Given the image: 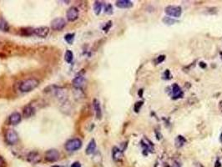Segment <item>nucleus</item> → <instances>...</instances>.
I'll list each match as a JSON object with an SVG mask.
<instances>
[{
	"mask_svg": "<svg viewBox=\"0 0 222 167\" xmlns=\"http://www.w3.org/2000/svg\"><path fill=\"white\" fill-rule=\"evenodd\" d=\"M39 84V81L35 78H30V79H25L22 81L19 84V90L23 93L30 92L36 89Z\"/></svg>",
	"mask_w": 222,
	"mask_h": 167,
	"instance_id": "f257e3e1",
	"label": "nucleus"
},
{
	"mask_svg": "<svg viewBox=\"0 0 222 167\" xmlns=\"http://www.w3.org/2000/svg\"><path fill=\"white\" fill-rule=\"evenodd\" d=\"M82 145H83L82 141L80 139L74 138V139H70V140L67 141L64 147H65L67 151L73 152V151H76V150L80 149L82 147Z\"/></svg>",
	"mask_w": 222,
	"mask_h": 167,
	"instance_id": "f03ea898",
	"label": "nucleus"
},
{
	"mask_svg": "<svg viewBox=\"0 0 222 167\" xmlns=\"http://www.w3.org/2000/svg\"><path fill=\"white\" fill-rule=\"evenodd\" d=\"M164 12L168 16H172L175 18H180L182 14V9L180 6H167L164 9Z\"/></svg>",
	"mask_w": 222,
	"mask_h": 167,
	"instance_id": "7ed1b4c3",
	"label": "nucleus"
},
{
	"mask_svg": "<svg viewBox=\"0 0 222 167\" xmlns=\"http://www.w3.org/2000/svg\"><path fill=\"white\" fill-rule=\"evenodd\" d=\"M5 140H6V142L9 145H15L18 141V133L15 130H9L8 131L6 132Z\"/></svg>",
	"mask_w": 222,
	"mask_h": 167,
	"instance_id": "20e7f679",
	"label": "nucleus"
},
{
	"mask_svg": "<svg viewBox=\"0 0 222 167\" xmlns=\"http://www.w3.org/2000/svg\"><path fill=\"white\" fill-rule=\"evenodd\" d=\"M60 157V154L57 149H49L46 153H45V160L49 162H55L57 161Z\"/></svg>",
	"mask_w": 222,
	"mask_h": 167,
	"instance_id": "39448f33",
	"label": "nucleus"
},
{
	"mask_svg": "<svg viewBox=\"0 0 222 167\" xmlns=\"http://www.w3.org/2000/svg\"><path fill=\"white\" fill-rule=\"evenodd\" d=\"M66 25V21L63 18H56L51 22V28L53 30L60 31Z\"/></svg>",
	"mask_w": 222,
	"mask_h": 167,
	"instance_id": "423d86ee",
	"label": "nucleus"
},
{
	"mask_svg": "<svg viewBox=\"0 0 222 167\" xmlns=\"http://www.w3.org/2000/svg\"><path fill=\"white\" fill-rule=\"evenodd\" d=\"M66 17L68 21H69V22H74V21L77 20L79 18V9L74 6L70 7L67 11Z\"/></svg>",
	"mask_w": 222,
	"mask_h": 167,
	"instance_id": "0eeeda50",
	"label": "nucleus"
},
{
	"mask_svg": "<svg viewBox=\"0 0 222 167\" xmlns=\"http://www.w3.org/2000/svg\"><path fill=\"white\" fill-rule=\"evenodd\" d=\"M49 28L47 26H41L34 29V34L40 38H46L49 34Z\"/></svg>",
	"mask_w": 222,
	"mask_h": 167,
	"instance_id": "6e6552de",
	"label": "nucleus"
},
{
	"mask_svg": "<svg viewBox=\"0 0 222 167\" xmlns=\"http://www.w3.org/2000/svg\"><path fill=\"white\" fill-rule=\"evenodd\" d=\"M183 96H184V92L182 91V89L177 84H174L172 85V99L178 100V99L183 98Z\"/></svg>",
	"mask_w": 222,
	"mask_h": 167,
	"instance_id": "1a4fd4ad",
	"label": "nucleus"
},
{
	"mask_svg": "<svg viewBox=\"0 0 222 167\" xmlns=\"http://www.w3.org/2000/svg\"><path fill=\"white\" fill-rule=\"evenodd\" d=\"M22 119V116L18 112H13L9 115V124L11 125H16L20 123Z\"/></svg>",
	"mask_w": 222,
	"mask_h": 167,
	"instance_id": "9d476101",
	"label": "nucleus"
},
{
	"mask_svg": "<svg viewBox=\"0 0 222 167\" xmlns=\"http://www.w3.org/2000/svg\"><path fill=\"white\" fill-rule=\"evenodd\" d=\"M140 143H141V147L144 149V151H147L148 153L154 152V144L150 141H149L146 138H144Z\"/></svg>",
	"mask_w": 222,
	"mask_h": 167,
	"instance_id": "9b49d317",
	"label": "nucleus"
},
{
	"mask_svg": "<svg viewBox=\"0 0 222 167\" xmlns=\"http://www.w3.org/2000/svg\"><path fill=\"white\" fill-rule=\"evenodd\" d=\"M85 77L83 75H79L76 76L74 79H73V86L75 89H81L83 85L85 84Z\"/></svg>",
	"mask_w": 222,
	"mask_h": 167,
	"instance_id": "f8f14e48",
	"label": "nucleus"
},
{
	"mask_svg": "<svg viewBox=\"0 0 222 167\" xmlns=\"http://www.w3.org/2000/svg\"><path fill=\"white\" fill-rule=\"evenodd\" d=\"M112 157L115 161L120 162L123 159V151L121 150V149L115 146L112 149Z\"/></svg>",
	"mask_w": 222,
	"mask_h": 167,
	"instance_id": "ddd939ff",
	"label": "nucleus"
},
{
	"mask_svg": "<svg viewBox=\"0 0 222 167\" xmlns=\"http://www.w3.org/2000/svg\"><path fill=\"white\" fill-rule=\"evenodd\" d=\"M27 160L28 162L32 164H37L40 161V155L37 151H31L27 156Z\"/></svg>",
	"mask_w": 222,
	"mask_h": 167,
	"instance_id": "4468645a",
	"label": "nucleus"
},
{
	"mask_svg": "<svg viewBox=\"0 0 222 167\" xmlns=\"http://www.w3.org/2000/svg\"><path fill=\"white\" fill-rule=\"evenodd\" d=\"M116 7L120 9H130L133 7V3L129 0H119L116 1Z\"/></svg>",
	"mask_w": 222,
	"mask_h": 167,
	"instance_id": "2eb2a0df",
	"label": "nucleus"
},
{
	"mask_svg": "<svg viewBox=\"0 0 222 167\" xmlns=\"http://www.w3.org/2000/svg\"><path fill=\"white\" fill-rule=\"evenodd\" d=\"M34 114H35V109L31 105H28L23 108V115L24 118H30Z\"/></svg>",
	"mask_w": 222,
	"mask_h": 167,
	"instance_id": "dca6fc26",
	"label": "nucleus"
},
{
	"mask_svg": "<svg viewBox=\"0 0 222 167\" xmlns=\"http://www.w3.org/2000/svg\"><path fill=\"white\" fill-rule=\"evenodd\" d=\"M93 109L95 110L96 117L98 119H101V117H102V110H101V107H100V103H99L98 100H96V99L93 100Z\"/></svg>",
	"mask_w": 222,
	"mask_h": 167,
	"instance_id": "f3484780",
	"label": "nucleus"
},
{
	"mask_svg": "<svg viewBox=\"0 0 222 167\" xmlns=\"http://www.w3.org/2000/svg\"><path fill=\"white\" fill-rule=\"evenodd\" d=\"M95 149H96V142H95V140L92 139L91 141H89V145H88L87 148L85 149V153H86V155L93 154V152L95 151Z\"/></svg>",
	"mask_w": 222,
	"mask_h": 167,
	"instance_id": "a211bd4d",
	"label": "nucleus"
},
{
	"mask_svg": "<svg viewBox=\"0 0 222 167\" xmlns=\"http://www.w3.org/2000/svg\"><path fill=\"white\" fill-rule=\"evenodd\" d=\"M186 143V139L182 136H178L175 141V145L176 148H180Z\"/></svg>",
	"mask_w": 222,
	"mask_h": 167,
	"instance_id": "6ab92c4d",
	"label": "nucleus"
},
{
	"mask_svg": "<svg viewBox=\"0 0 222 167\" xmlns=\"http://www.w3.org/2000/svg\"><path fill=\"white\" fill-rule=\"evenodd\" d=\"M103 9V3L99 2V1H95L93 4V11L96 15H99V13H101Z\"/></svg>",
	"mask_w": 222,
	"mask_h": 167,
	"instance_id": "aec40b11",
	"label": "nucleus"
},
{
	"mask_svg": "<svg viewBox=\"0 0 222 167\" xmlns=\"http://www.w3.org/2000/svg\"><path fill=\"white\" fill-rule=\"evenodd\" d=\"M0 30L4 31V32H8L9 30V23L2 17H0Z\"/></svg>",
	"mask_w": 222,
	"mask_h": 167,
	"instance_id": "412c9836",
	"label": "nucleus"
},
{
	"mask_svg": "<svg viewBox=\"0 0 222 167\" xmlns=\"http://www.w3.org/2000/svg\"><path fill=\"white\" fill-rule=\"evenodd\" d=\"M162 21H163V23H164V24H166V25H173V24L176 23H179L178 20L175 19V18H170V17H168V16L163 18Z\"/></svg>",
	"mask_w": 222,
	"mask_h": 167,
	"instance_id": "4be33fe9",
	"label": "nucleus"
},
{
	"mask_svg": "<svg viewBox=\"0 0 222 167\" xmlns=\"http://www.w3.org/2000/svg\"><path fill=\"white\" fill-rule=\"evenodd\" d=\"M73 59H74V53H73V52H72L71 50H66V52L64 53V60L68 64H70L73 61Z\"/></svg>",
	"mask_w": 222,
	"mask_h": 167,
	"instance_id": "5701e85b",
	"label": "nucleus"
},
{
	"mask_svg": "<svg viewBox=\"0 0 222 167\" xmlns=\"http://www.w3.org/2000/svg\"><path fill=\"white\" fill-rule=\"evenodd\" d=\"M74 36H75L74 34H67L64 35V40L69 44H72L74 40Z\"/></svg>",
	"mask_w": 222,
	"mask_h": 167,
	"instance_id": "b1692460",
	"label": "nucleus"
},
{
	"mask_svg": "<svg viewBox=\"0 0 222 167\" xmlns=\"http://www.w3.org/2000/svg\"><path fill=\"white\" fill-rule=\"evenodd\" d=\"M21 34L23 35L29 36L31 34H34V29L32 28H26V29H21Z\"/></svg>",
	"mask_w": 222,
	"mask_h": 167,
	"instance_id": "393cba45",
	"label": "nucleus"
},
{
	"mask_svg": "<svg viewBox=\"0 0 222 167\" xmlns=\"http://www.w3.org/2000/svg\"><path fill=\"white\" fill-rule=\"evenodd\" d=\"M162 78L164 79V80H169V79H172V75L170 74V71L169 70H166L164 71V74L162 75Z\"/></svg>",
	"mask_w": 222,
	"mask_h": 167,
	"instance_id": "a878e982",
	"label": "nucleus"
},
{
	"mask_svg": "<svg viewBox=\"0 0 222 167\" xmlns=\"http://www.w3.org/2000/svg\"><path fill=\"white\" fill-rule=\"evenodd\" d=\"M143 104H144L143 101L136 102V103L134 104V112L139 113V110H140V108L142 107Z\"/></svg>",
	"mask_w": 222,
	"mask_h": 167,
	"instance_id": "bb28decb",
	"label": "nucleus"
},
{
	"mask_svg": "<svg viewBox=\"0 0 222 167\" xmlns=\"http://www.w3.org/2000/svg\"><path fill=\"white\" fill-rule=\"evenodd\" d=\"M104 12L107 13V14H112L113 13V7H112V5L110 4H108L105 6V8H104Z\"/></svg>",
	"mask_w": 222,
	"mask_h": 167,
	"instance_id": "cd10ccee",
	"label": "nucleus"
},
{
	"mask_svg": "<svg viewBox=\"0 0 222 167\" xmlns=\"http://www.w3.org/2000/svg\"><path fill=\"white\" fill-rule=\"evenodd\" d=\"M111 26H112V22H111V21H109V22L105 24V26L103 28V29H104V32H108V31L110 30V29L111 28Z\"/></svg>",
	"mask_w": 222,
	"mask_h": 167,
	"instance_id": "c85d7f7f",
	"label": "nucleus"
},
{
	"mask_svg": "<svg viewBox=\"0 0 222 167\" xmlns=\"http://www.w3.org/2000/svg\"><path fill=\"white\" fill-rule=\"evenodd\" d=\"M164 59H165V55H164V54L159 55V56L157 57V59H156L157 64H160V63H162V62L164 61Z\"/></svg>",
	"mask_w": 222,
	"mask_h": 167,
	"instance_id": "c756f323",
	"label": "nucleus"
},
{
	"mask_svg": "<svg viewBox=\"0 0 222 167\" xmlns=\"http://www.w3.org/2000/svg\"><path fill=\"white\" fill-rule=\"evenodd\" d=\"M0 167H6V161L4 157H2L1 155H0Z\"/></svg>",
	"mask_w": 222,
	"mask_h": 167,
	"instance_id": "7c9ffc66",
	"label": "nucleus"
},
{
	"mask_svg": "<svg viewBox=\"0 0 222 167\" xmlns=\"http://www.w3.org/2000/svg\"><path fill=\"white\" fill-rule=\"evenodd\" d=\"M172 167H181V164L179 162V161H177V160H175V161H174Z\"/></svg>",
	"mask_w": 222,
	"mask_h": 167,
	"instance_id": "2f4dec72",
	"label": "nucleus"
},
{
	"mask_svg": "<svg viewBox=\"0 0 222 167\" xmlns=\"http://www.w3.org/2000/svg\"><path fill=\"white\" fill-rule=\"evenodd\" d=\"M71 167H81V165H80V162L75 161V162H74L73 164H72Z\"/></svg>",
	"mask_w": 222,
	"mask_h": 167,
	"instance_id": "473e14b6",
	"label": "nucleus"
},
{
	"mask_svg": "<svg viewBox=\"0 0 222 167\" xmlns=\"http://www.w3.org/2000/svg\"><path fill=\"white\" fill-rule=\"evenodd\" d=\"M200 66L202 69H205L206 68V64H205V63H204V62H200Z\"/></svg>",
	"mask_w": 222,
	"mask_h": 167,
	"instance_id": "72a5a7b5",
	"label": "nucleus"
},
{
	"mask_svg": "<svg viewBox=\"0 0 222 167\" xmlns=\"http://www.w3.org/2000/svg\"><path fill=\"white\" fill-rule=\"evenodd\" d=\"M221 163H220V160H216V162H215V167H221Z\"/></svg>",
	"mask_w": 222,
	"mask_h": 167,
	"instance_id": "f704fd0d",
	"label": "nucleus"
},
{
	"mask_svg": "<svg viewBox=\"0 0 222 167\" xmlns=\"http://www.w3.org/2000/svg\"><path fill=\"white\" fill-rule=\"evenodd\" d=\"M194 167H203V166H201V164H200V163H198V162H196V163H195V165H194Z\"/></svg>",
	"mask_w": 222,
	"mask_h": 167,
	"instance_id": "c9c22d12",
	"label": "nucleus"
},
{
	"mask_svg": "<svg viewBox=\"0 0 222 167\" xmlns=\"http://www.w3.org/2000/svg\"><path fill=\"white\" fill-rule=\"evenodd\" d=\"M138 94H139V97H142L143 89H139V93H138Z\"/></svg>",
	"mask_w": 222,
	"mask_h": 167,
	"instance_id": "e433bc0d",
	"label": "nucleus"
},
{
	"mask_svg": "<svg viewBox=\"0 0 222 167\" xmlns=\"http://www.w3.org/2000/svg\"><path fill=\"white\" fill-rule=\"evenodd\" d=\"M220 140H221V141L222 142V133H221V138H220Z\"/></svg>",
	"mask_w": 222,
	"mask_h": 167,
	"instance_id": "4c0bfd02",
	"label": "nucleus"
},
{
	"mask_svg": "<svg viewBox=\"0 0 222 167\" xmlns=\"http://www.w3.org/2000/svg\"><path fill=\"white\" fill-rule=\"evenodd\" d=\"M221 59H222V52H221Z\"/></svg>",
	"mask_w": 222,
	"mask_h": 167,
	"instance_id": "58836bf2",
	"label": "nucleus"
},
{
	"mask_svg": "<svg viewBox=\"0 0 222 167\" xmlns=\"http://www.w3.org/2000/svg\"><path fill=\"white\" fill-rule=\"evenodd\" d=\"M221 106H222V102H221Z\"/></svg>",
	"mask_w": 222,
	"mask_h": 167,
	"instance_id": "ea45409f",
	"label": "nucleus"
}]
</instances>
